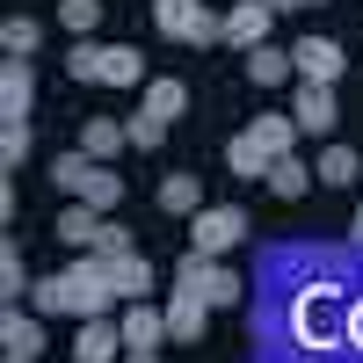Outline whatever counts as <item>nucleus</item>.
Masks as SVG:
<instances>
[{
  "label": "nucleus",
  "instance_id": "obj_1",
  "mask_svg": "<svg viewBox=\"0 0 363 363\" xmlns=\"http://www.w3.org/2000/svg\"><path fill=\"white\" fill-rule=\"evenodd\" d=\"M349 284L335 277H313V284H298L291 291V306H284V335L298 356H349Z\"/></svg>",
  "mask_w": 363,
  "mask_h": 363
},
{
  "label": "nucleus",
  "instance_id": "obj_2",
  "mask_svg": "<svg viewBox=\"0 0 363 363\" xmlns=\"http://www.w3.org/2000/svg\"><path fill=\"white\" fill-rule=\"evenodd\" d=\"M29 306H37V313H80V320H102V313L116 306V277H109L102 255H80V262L58 269V277H37Z\"/></svg>",
  "mask_w": 363,
  "mask_h": 363
},
{
  "label": "nucleus",
  "instance_id": "obj_3",
  "mask_svg": "<svg viewBox=\"0 0 363 363\" xmlns=\"http://www.w3.org/2000/svg\"><path fill=\"white\" fill-rule=\"evenodd\" d=\"M51 182H58L73 203H95V211H116V203H124V174H116L109 160H95V153H58V160H51Z\"/></svg>",
  "mask_w": 363,
  "mask_h": 363
},
{
  "label": "nucleus",
  "instance_id": "obj_4",
  "mask_svg": "<svg viewBox=\"0 0 363 363\" xmlns=\"http://www.w3.org/2000/svg\"><path fill=\"white\" fill-rule=\"evenodd\" d=\"M240 240H247V211H240V203H203L189 218V247L211 255V262H225Z\"/></svg>",
  "mask_w": 363,
  "mask_h": 363
},
{
  "label": "nucleus",
  "instance_id": "obj_5",
  "mask_svg": "<svg viewBox=\"0 0 363 363\" xmlns=\"http://www.w3.org/2000/svg\"><path fill=\"white\" fill-rule=\"evenodd\" d=\"M153 22L174 44H225V15H211L203 0H153Z\"/></svg>",
  "mask_w": 363,
  "mask_h": 363
},
{
  "label": "nucleus",
  "instance_id": "obj_6",
  "mask_svg": "<svg viewBox=\"0 0 363 363\" xmlns=\"http://www.w3.org/2000/svg\"><path fill=\"white\" fill-rule=\"evenodd\" d=\"M174 284H189V291H203V298H211V306H218V313H225V306H240V298H247V284H240V277H233L225 262H211V255H196V247L182 255V269H174Z\"/></svg>",
  "mask_w": 363,
  "mask_h": 363
},
{
  "label": "nucleus",
  "instance_id": "obj_7",
  "mask_svg": "<svg viewBox=\"0 0 363 363\" xmlns=\"http://www.w3.org/2000/svg\"><path fill=\"white\" fill-rule=\"evenodd\" d=\"M291 116H298V131L306 138H327L342 124V109H335V87H320V80H298V95H291Z\"/></svg>",
  "mask_w": 363,
  "mask_h": 363
},
{
  "label": "nucleus",
  "instance_id": "obj_8",
  "mask_svg": "<svg viewBox=\"0 0 363 363\" xmlns=\"http://www.w3.org/2000/svg\"><path fill=\"white\" fill-rule=\"evenodd\" d=\"M291 58H298V80H320V87H335V80H342V66H349L335 37H298V44H291Z\"/></svg>",
  "mask_w": 363,
  "mask_h": 363
},
{
  "label": "nucleus",
  "instance_id": "obj_9",
  "mask_svg": "<svg viewBox=\"0 0 363 363\" xmlns=\"http://www.w3.org/2000/svg\"><path fill=\"white\" fill-rule=\"evenodd\" d=\"M218 313L203 291H189V284H174V298H167V342H203V320Z\"/></svg>",
  "mask_w": 363,
  "mask_h": 363
},
{
  "label": "nucleus",
  "instance_id": "obj_10",
  "mask_svg": "<svg viewBox=\"0 0 363 363\" xmlns=\"http://www.w3.org/2000/svg\"><path fill=\"white\" fill-rule=\"evenodd\" d=\"M73 363H124V327H116L109 313H102V320H80V335H73Z\"/></svg>",
  "mask_w": 363,
  "mask_h": 363
},
{
  "label": "nucleus",
  "instance_id": "obj_11",
  "mask_svg": "<svg viewBox=\"0 0 363 363\" xmlns=\"http://www.w3.org/2000/svg\"><path fill=\"white\" fill-rule=\"evenodd\" d=\"M269 22H277L269 0H233V8H225V44H240V51L269 44Z\"/></svg>",
  "mask_w": 363,
  "mask_h": 363
},
{
  "label": "nucleus",
  "instance_id": "obj_12",
  "mask_svg": "<svg viewBox=\"0 0 363 363\" xmlns=\"http://www.w3.org/2000/svg\"><path fill=\"white\" fill-rule=\"evenodd\" d=\"M116 327H124V349H160V342H167V306L131 298V306L116 313Z\"/></svg>",
  "mask_w": 363,
  "mask_h": 363
},
{
  "label": "nucleus",
  "instance_id": "obj_13",
  "mask_svg": "<svg viewBox=\"0 0 363 363\" xmlns=\"http://www.w3.org/2000/svg\"><path fill=\"white\" fill-rule=\"evenodd\" d=\"M29 102H37V73H29V58H0V124L29 116Z\"/></svg>",
  "mask_w": 363,
  "mask_h": 363
},
{
  "label": "nucleus",
  "instance_id": "obj_14",
  "mask_svg": "<svg viewBox=\"0 0 363 363\" xmlns=\"http://www.w3.org/2000/svg\"><path fill=\"white\" fill-rule=\"evenodd\" d=\"M269 167H277V153H269L255 131H240V138L225 145V174H240V182H269Z\"/></svg>",
  "mask_w": 363,
  "mask_h": 363
},
{
  "label": "nucleus",
  "instance_id": "obj_15",
  "mask_svg": "<svg viewBox=\"0 0 363 363\" xmlns=\"http://www.w3.org/2000/svg\"><path fill=\"white\" fill-rule=\"evenodd\" d=\"M291 73H298V58H291V51H277V44H255V51H247V80L262 87V95H269V87H284Z\"/></svg>",
  "mask_w": 363,
  "mask_h": 363
},
{
  "label": "nucleus",
  "instance_id": "obj_16",
  "mask_svg": "<svg viewBox=\"0 0 363 363\" xmlns=\"http://www.w3.org/2000/svg\"><path fill=\"white\" fill-rule=\"evenodd\" d=\"M102 218H109V211H95V203H66V211H58V240H66V247H95V233H102Z\"/></svg>",
  "mask_w": 363,
  "mask_h": 363
},
{
  "label": "nucleus",
  "instance_id": "obj_17",
  "mask_svg": "<svg viewBox=\"0 0 363 363\" xmlns=\"http://www.w3.org/2000/svg\"><path fill=\"white\" fill-rule=\"evenodd\" d=\"M109 262V277H116V298H145V291H153V262H145L138 247L131 255H102Z\"/></svg>",
  "mask_w": 363,
  "mask_h": 363
},
{
  "label": "nucleus",
  "instance_id": "obj_18",
  "mask_svg": "<svg viewBox=\"0 0 363 363\" xmlns=\"http://www.w3.org/2000/svg\"><path fill=\"white\" fill-rule=\"evenodd\" d=\"M0 349H8V356H37L44 349V327L29 320L22 306H8V313H0Z\"/></svg>",
  "mask_w": 363,
  "mask_h": 363
},
{
  "label": "nucleus",
  "instance_id": "obj_19",
  "mask_svg": "<svg viewBox=\"0 0 363 363\" xmlns=\"http://www.w3.org/2000/svg\"><path fill=\"white\" fill-rule=\"evenodd\" d=\"M356 174H363V160L349 153V145H320V160H313V182H320V189H349Z\"/></svg>",
  "mask_w": 363,
  "mask_h": 363
},
{
  "label": "nucleus",
  "instance_id": "obj_20",
  "mask_svg": "<svg viewBox=\"0 0 363 363\" xmlns=\"http://www.w3.org/2000/svg\"><path fill=\"white\" fill-rule=\"evenodd\" d=\"M131 145V131L116 124V116H87V131H80V153H95V160H116Z\"/></svg>",
  "mask_w": 363,
  "mask_h": 363
},
{
  "label": "nucleus",
  "instance_id": "obj_21",
  "mask_svg": "<svg viewBox=\"0 0 363 363\" xmlns=\"http://www.w3.org/2000/svg\"><path fill=\"white\" fill-rule=\"evenodd\" d=\"M138 109L167 124V116H182V109H189V87H182L174 73H160V80H145V102H138Z\"/></svg>",
  "mask_w": 363,
  "mask_h": 363
},
{
  "label": "nucleus",
  "instance_id": "obj_22",
  "mask_svg": "<svg viewBox=\"0 0 363 363\" xmlns=\"http://www.w3.org/2000/svg\"><path fill=\"white\" fill-rule=\"evenodd\" d=\"M102 87H145V58L131 44H109L102 51Z\"/></svg>",
  "mask_w": 363,
  "mask_h": 363
},
{
  "label": "nucleus",
  "instance_id": "obj_23",
  "mask_svg": "<svg viewBox=\"0 0 363 363\" xmlns=\"http://www.w3.org/2000/svg\"><path fill=\"white\" fill-rule=\"evenodd\" d=\"M247 131H255V138H262V145H269V153H277V160L291 153L298 138H306V131H298V116H291V109H284V116H255Z\"/></svg>",
  "mask_w": 363,
  "mask_h": 363
},
{
  "label": "nucleus",
  "instance_id": "obj_24",
  "mask_svg": "<svg viewBox=\"0 0 363 363\" xmlns=\"http://www.w3.org/2000/svg\"><path fill=\"white\" fill-rule=\"evenodd\" d=\"M269 189H277L284 203H298V196H306V189H313V167H306V160H298V153H284L277 167H269Z\"/></svg>",
  "mask_w": 363,
  "mask_h": 363
},
{
  "label": "nucleus",
  "instance_id": "obj_25",
  "mask_svg": "<svg viewBox=\"0 0 363 363\" xmlns=\"http://www.w3.org/2000/svg\"><path fill=\"white\" fill-rule=\"evenodd\" d=\"M37 44H44V29L29 22V15H8V22H0V51H8V58H37Z\"/></svg>",
  "mask_w": 363,
  "mask_h": 363
},
{
  "label": "nucleus",
  "instance_id": "obj_26",
  "mask_svg": "<svg viewBox=\"0 0 363 363\" xmlns=\"http://www.w3.org/2000/svg\"><path fill=\"white\" fill-rule=\"evenodd\" d=\"M29 291H37V284H29V269H22V247L8 240V247H0V298H8V306H22Z\"/></svg>",
  "mask_w": 363,
  "mask_h": 363
},
{
  "label": "nucleus",
  "instance_id": "obj_27",
  "mask_svg": "<svg viewBox=\"0 0 363 363\" xmlns=\"http://www.w3.org/2000/svg\"><path fill=\"white\" fill-rule=\"evenodd\" d=\"M160 203L182 211V218H196V211H203V182H196V174H167V182H160Z\"/></svg>",
  "mask_w": 363,
  "mask_h": 363
},
{
  "label": "nucleus",
  "instance_id": "obj_28",
  "mask_svg": "<svg viewBox=\"0 0 363 363\" xmlns=\"http://www.w3.org/2000/svg\"><path fill=\"white\" fill-rule=\"evenodd\" d=\"M22 160H29V116H15V124H0V167L15 174Z\"/></svg>",
  "mask_w": 363,
  "mask_h": 363
},
{
  "label": "nucleus",
  "instance_id": "obj_29",
  "mask_svg": "<svg viewBox=\"0 0 363 363\" xmlns=\"http://www.w3.org/2000/svg\"><path fill=\"white\" fill-rule=\"evenodd\" d=\"M102 51H109V44H95V37H80V44L66 51V73H73V80H102Z\"/></svg>",
  "mask_w": 363,
  "mask_h": 363
},
{
  "label": "nucleus",
  "instance_id": "obj_30",
  "mask_svg": "<svg viewBox=\"0 0 363 363\" xmlns=\"http://www.w3.org/2000/svg\"><path fill=\"white\" fill-rule=\"evenodd\" d=\"M58 15H66V29H80V37H87V29L102 22V0H58Z\"/></svg>",
  "mask_w": 363,
  "mask_h": 363
},
{
  "label": "nucleus",
  "instance_id": "obj_31",
  "mask_svg": "<svg viewBox=\"0 0 363 363\" xmlns=\"http://www.w3.org/2000/svg\"><path fill=\"white\" fill-rule=\"evenodd\" d=\"M124 131H131V145H138V153H153V145L167 138V124H160V116H145V109L131 116V124H124Z\"/></svg>",
  "mask_w": 363,
  "mask_h": 363
},
{
  "label": "nucleus",
  "instance_id": "obj_32",
  "mask_svg": "<svg viewBox=\"0 0 363 363\" xmlns=\"http://www.w3.org/2000/svg\"><path fill=\"white\" fill-rule=\"evenodd\" d=\"M87 255H131V225L102 218V233H95V247H87Z\"/></svg>",
  "mask_w": 363,
  "mask_h": 363
},
{
  "label": "nucleus",
  "instance_id": "obj_33",
  "mask_svg": "<svg viewBox=\"0 0 363 363\" xmlns=\"http://www.w3.org/2000/svg\"><path fill=\"white\" fill-rule=\"evenodd\" d=\"M349 356H363V291L349 298Z\"/></svg>",
  "mask_w": 363,
  "mask_h": 363
},
{
  "label": "nucleus",
  "instance_id": "obj_34",
  "mask_svg": "<svg viewBox=\"0 0 363 363\" xmlns=\"http://www.w3.org/2000/svg\"><path fill=\"white\" fill-rule=\"evenodd\" d=\"M269 8H320V0H269Z\"/></svg>",
  "mask_w": 363,
  "mask_h": 363
},
{
  "label": "nucleus",
  "instance_id": "obj_35",
  "mask_svg": "<svg viewBox=\"0 0 363 363\" xmlns=\"http://www.w3.org/2000/svg\"><path fill=\"white\" fill-rule=\"evenodd\" d=\"M349 233H356V240H363V203H356V225H349Z\"/></svg>",
  "mask_w": 363,
  "mask_h": 363
},
{
  "label": "nucleus",
  "instance_id": "obj_36",
  "mask_svg": "<svg viewBox=\"0 0 363 363\" xmlns=\"http://www.w3.org/2000/svg\"><path fill=\"white\" fill-rule=\"evenodd\" d=\"M8 363H37V356H8Z\"/></svg>",
  "mask_w": 363,
  "mask_h": 363
}]
</instances>
